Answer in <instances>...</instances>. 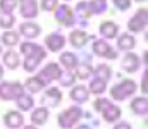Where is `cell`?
Masks as SVG:
<instances>
[{
	"label": "cell",
	"mask_w": 148,
	"mask_h": 129,
	"mask_svg": "<svg viewBox=\"0 0 148 129\" xmlns=\"http://www.w3.org/2000/svg\"><path fill=\"white\" fill-rule=\"evenodd\" d=\"M136 89H138V85L133 79H124L110 88V98L115 102H124L129 96H133L136 93Z\"/></svg>",
	"instance_id": "obj_1"
},
{
	"label": "cell",
	"mask_w": 148,
	"mask_h": 129,
	"mask_svg": "<svg viewBox=\"0 0 148 129\" xmlns=\"http://www.w3.org/2000/svg\"><path fill=\"white\" fill-rule=\"evenodd\" d=\"M83 117V110L81 107H69L64 112L59 114L57 117V124L60 129H73Z\"/></svg>",
	"instance_id": "obj_2"
},
{
	"label": "cell",
	"mask_w": 148,
	"mask_h": 129,
	"mask_svg": "<svg viewBox=\"0 0 148 129\" xmlns=\"http://www.w3.org/2000/svg\"><path fill=\"white\" fill-rule=\"evenodd\" d=\"M23 93H24V88H23V83H19V81H3V83H0V100H3V102L16 100Z\"/></svg>",
	"instance_id": "obj_3"
},
{
	"label": "cell",
	"mask_w": 148,
	"mask_h": 129,
	"mask_svg": "<svg viewBox=\"0 0 148 129\" xmlns=\"http://www.w3.org/2000/svg\"><path fill=\"white\" fill-rule=\"evenodd\" d=\"M45 57H47V50H45V46L38 45L36 50H33L31 53L24 55V62H23L24 71H26V72H33V71H36L38 66L41 64V60H43Z\"/></svg>",
	"instance_id": "obj_4"
},
{
	"label": "cell",
	"mask_w": 148,
	"mask_h": 129,
	"mask_svg": "<svg viewBox=\"0 0 148 129\" xmlns=\"http://www.w3.org/2000/svg\"><path fill=\"white\" fill-rule=\"evenodd\" d=\"M60 74H62V69H60V66L57 64V62H50L48 66H45L40 72H38V79L43 83V85H50L52 81H55V79H59L60 78Z\"/></svg>",
	"instance_id": "obj_5"
},
{
	"label": "cell",
	"mask_w": 148,
	"mask_h": 129,
	"mask_svg": "<svg viewBox=\"0 0 148 129\" xmlns=\"http://www.w3.org/2000/svg\"><path fill=\"white\" fill-rule=\"evenodd\" d=\"M147 23H148V12L143 7L127 21V29H129V33H141V31H145Z\"/></svg>",
	"instance_id": "obj_6"
},
{
	"label": "cell",
	"mask_w": 148,
	"mask_h": 129,
	"mask_svg": "<svg viewBox=\"0 0 148 129\" xmlns=\"http://www.w3.org/2000/svg\"><path fill=\"white\" fill-rule=\"evenodd\" d=\"M91 50H93V53L97 57H102V59H107V60H114L119 55L110 45L107 43V40H95L93 45H91Z\"/></svg>",
	"instance_id": "obj_7"
},
{
	"label": "cell",
	"mask_w": 148,
	"mask_h": 129,
	"mask_svg": "<svg viewBox=\"0 0 148 129\" xmlns=\"http://www.w3.org/2000/svg\"><path fill=\"white\" fill-rule=\"evenodd\" d=\"M55 21L57 23H60L62 26H73L74 24V12L73 9L69 7V5H66V3H62V5H59V7H55Z\"/></svg>",
	"instance_id": "obj_8"
},
{
	"label": "cell",
	"mask_w": 148,
	"mask_h": 129,
	"mask_svg": "<svg viewBox=\"0 0 148 129\" xmlns=\"http://www.w3.org/2000/svg\"><path fill=\"white\" fill-rule=\"evenodd\" d=\"M40 33H41L40 24L33 23V21H24V23L19 24V35H23L24 38H28L29 42H33L35 38H38Z\"/></svg>",
	"instance_id": "obj_9"
},
{
	"label": "cell",
	"mask_w": 148,
	"mask_h": 129,
	"mask_svg": "<svg viewBox=\"0 0 148 129\" xmlns=\"http://www.w3.org/2000/svg\"><path fill=\"white\" fill-rule=\"evenodd\" d=\"M141 67V60L134 52H126L124 59H122V71H126L127 74H133L136 71H140Z\"/></svg>",
	"instance_id": "obj_10"
},
{
	"label": "cell",
	"mask_w": 148,
	"mask_h": 129,
	"mask_svg": "<svg viewBox=\"0 0 148 129\" xmlns=\"http://www.w3.org/2000/svg\"><path fill=\"white\" fill-rule=\"evenodd\" d=\"M60 102H62V91L59 88H48L41 96L43 107H57Z\"/></svg>",
	"instance_id": "obj_11"
},
{
	"label": "cell",
	"mask_w": 148,
	"mask_h": 129,
	"mask_svg": "<svg viewBox=\"0 0 148 129\" xmlns=\"http://www.w3.org/2000/svg\"><path fill=\"white\" fill-rule=\"evenodd\" d=\"M45 46L50 52H59L66 46V36L60 35V33H50L45 38Z\"/></svg>",
	"instance_id": "obj_12"
},
{
	"label": "cell",
	"mask_w": 148,
	"mask_h": 129,
	"mask_svg": "<svg viewBox=\"0 0 148 129\" xmlns=\"http://www.w3.org/2000/svg\"><path fill=\"white\" fill-rule=\"evenodd\" d=\"M3 124L9 129H19L24 126V117L21 112L17 110H9L5 115H3Z\"/></svg>",
	"instance_id": "obj_13"
},
{
	"label": "cell",
	"mask_w": 148,
	"mask_h": 129,
	"mask_svg": "<svg viewBox=\"0 0 148 129\" xmlns=\"http://www.w3.org/2000/svg\"><path fill=\"white\" fill-rule=\"evenodd\" d=\"M19 14L26 19H35L38 16V2L36 0H19Z\"/></svg>",
	"instance_id": "obj_14"
},
{
	"label": "cell",
	"mask_w": 148,
	"mask_h": 129,
	"mask_svg": "<svg viewBox=\"0 0 148 129\" xmlns=\"http://www.w3.org/2000/svg\"><path fill=\"white\" fill-rule=\"evenodd\" d=\"M100 35L103 40H114L119 35V24H115L114 21H103L100 24Z\"/></svg>",
	"instance_id": "obj_15"
},
{
	"label": "cell",
	"mask_w": 148,
	"mask_h": 129,
	"mask_svg": "<svg viewBox=\"0 0 148 129\" xmlns=\"http://www.w3.org/2000/svg\"><path fill=\"white\" fill-rule=\"evenodd\" d=\"M69 98L76 102V103H84V102H88V98H90V91H88V88L83 85H76L71 88V93H69Z\"/></svg>",
	"instance_id": "obj_16"
},
{
	"label": "cell",
	"mask_w": 148,
	"mask_h": 129,
	"mask_svg": "<svg viewBox=\"0 0 148 129\" xmlns=\"http://www.w3.org/2000/svg\"><path fill=\"white\" fill-rule=\"evenodd\" d=\"M91 38H93V36L86 35L83 29H74L73 33L69 35V43L73 45L74 48H83V46L90 42Z\"/></svg>",
	"instance_id": "obj_17"
},
{
	"label": "cell",
	"mask_w": 148,
	"mask_h": 129,
	"mask_svg": "<svg viewBox=\"0 0 148 129\" xmlns=\"http://www.w3.org/2000/svg\"><path fill=\"white\" fill-rule=\"evenodd\" d=\"M48 117H50L48 107H38L31 112V124L33 126H43V124H47Z\"/></svg>",
	"instance_id": "obj_18"
},
{
	"label": "cell",
	"mask_w": 148,
	"mask_h": 129,
	"mask_svg": "<svg viewBox=\"0 0 148 129\" xmlns=\"http://www.w3.org/2000/svg\"><path fill=\"white\" fill-rule=\"evenodd\" d=\"M134 46H136V40H134L133 33H122L117 38V48L122 52H133Z\"/></svg>",
	"instance_id": "obj_19"
},
{
	"label": "cell",
	"mask_w": 148,
	"mask_h": 129,
	"mask_svg": "<svg viewBox=\"0 0 148 129\" xmlns=\"http://www.w3.org/2000/svg\"><path fill=\"white\" fill-rule=\"evenodd\" d=\"M131 112L136 115H147L148 114V100L147 96H136L131 102Z\"/></svg>",
	"instance_id": "obj_20"
},
{
	"label": "cell",
	"mask_w": 148,
	"mask_h": 129,
	"mask_svg": "<svg viewBox=\"0 0 148 129\" xmlns=\"http://www.w3.org/2000/svg\"><path fill=\"white\" fill-rule=\"evenodd\" d=\"M121 115H122V110H121V107H117V105H114L112 103L110 107H107L103 112H102V117H103V121L105 122H117L119 119H121Z\"/></svg>",
	"instance_id": "obj_21"
},
{
	"label": "cell",
	"mask_w": 148,
	"mask_h": 129,
	"mask_svg": "<svg viewBox=\"0 0 148 129\" xmlns=\"http://www.w3.org/2000/svg\"><path fill=\"white\" fill-rule=\"evenodd\" d=\"M88 91H90V95L102 96V95L107 91V81H103V79H100V78H93V79L90 81Z\"/></svg>",
	"instance_id": "obj_22"
},
{
	"label": "cell",
	"mask_w": 148,
	"mask_h": 129,
	"mask_svg": "<svg viewBox=\"0 0 148 129\" xmlns=\"http://www.w3.org/2000/svg\"><path fill=\"white\" fill-rule=\"evenodd\" d=\"M60 66L66 67V71H74L77 66V57L73 52H62L60 53Z\"/></svg>",
	"instance_id": "obj_23"
},
{
	"label": "cell",
	"mask_w": 148,
	"mask_h": 129,
	"mask_svg": "<svg viewBox=\"0 0 148 129\" xmlns=\"http://www.w3.org/2000/svg\"><path fill=\"white\" fill-rule=\"evenodd\" d=\"M3 66H7L9 69H17L21 66V59H19V53L14 52V50H7L3 53Z\"/></svg>",
	"instance_id": "obj_24"
},
{
	"label": "cell",
	"mask_w": 148,
	"mask_h": 129,
	"mask_svg": "<svg viewBox=\"0 0 148 129\" xmlns=\"http://www.w3.org/2000/svg\"><path fill=\"white\" fill-rule=\"evenodd\" d=\"M16 103H17L19 110H23V112H28V110H31V109L35 107L33 95H29V93H23L21 96H17V98H16Z\"/></svg>",
	"instance_id": "obj_25"
},
{
	"label": "cell",
	"mask_w": 148,
	"mask_h": 129,
	"mask_svg": "<svg viewBox=\"0 0 148 129\" xmlns=\"http://www.w3.org/2000/svg\"><path fill=\"white\" fill-rule=\"evenodd\" d=\"M74 76H76V79H91L93 67L90 64H77L74 69Z\"/></svg>",
	"instance_id": "obj_26"
},
{
	"label": "cell",
	"mask_w": 148,
	"mask_h": 129,
	"mask_svg": "<svg viewBox=\"0 0 148 129\" xmlns=\"http://www.w3.org/2000/svg\"><path fill=\"white\" fill-rule=\"evenodd\" d=\"M23 88H24V93H31V95H33V93H40V91L45 88V85L35 76V78L26 79V83L23 85Z\"/></svg>",
	"instance_id": "obj_27"
},
{
	"label": "cell",
	"mask_w": 148,
	"mask_h": 129,
	"mask_svg": "<svg viewBox=\"0 0 148 129\" xmlns=\"http://www.w3.org/2000/svg\"><path fill=\"white\" fill-rule=\"evenodd\" d=\"M93 74H95V78H100V79H103V81H109L110 76H112V69L107 64H100V66H97V67L93 69Z\"/></svg>",
	"instance_id": "obj_28"
},
{
	"label": "cell",
	"mask_w": 148,
	"mask_h": 129,
	"mask_svg": "<svg viewBox=\"0 0 148 129\" xmlns=\"http://www.w3.org/2000/svg\"><path fill=\"white\" fill-rule=\"evenodd\" d=\"M2 43L3 45H7V46H16L17 43H19V33H16V31H5L3 35H2Z\"/></svg>",
	"instance_id": "obj_29"
},
{
	"label": "cell",
	"mask_w": 148,
	"mask_h": 129,
	"mask_svg": "<svg viewBox=\"0 0 148 129\" xmlns=\"http://www.w3.org/2000/svg\"><path fill=\"white\" fill-rule=\"evenodd\" d=\"M90 3V10L91 14H105L107 12V0H91Z\"/></svg>",
	"instance_id": "obj_30"
},
{
	"label": "cell",
	"mask_w": 148,
	"mask_h": 129,
	"mask_svg": "<svg viewBox=\"0 0 148 129\" xmlns=\"http://www.w3.org/2000/svg\"><path fill=\"white\" fill-rule=\"evenodd\" d=\"M76 14L81 17V19H90L93 14H91V10H90V3L88 2H79L77 5H76Z\"/></svg>",
	"instance_id": "obj_31"
},
{
	"label": "cell",
	"mask_w": 148,
	"mask_h": 129,
	"mask_svg": "<svg viewBox=\"0 0 148 129\" xmlns=\"http://www.w3.org/2000/svg\"><path fill=\"white\" fill-rule=\"evenodd\" d=\"M14 24H16V17H14V14H2L0 16V28L2 29H12L14 28Z\"/></svg>",
	"instance_id": "obj_32"
},
{
	"label": "cell",
	"mask_w": 148,
	"mask_h": 129,
	"mask_svg": "<svg viewBox=\"0 0 148 129\" xmlns=\"http://www.w3.org/2000/svg\"><path fill=\"white\" fill-rule=\"evenodd\" d=\"M59 81H60V85L64 86V88H71V86L76 83V76H74L73 71H66V72L60 74Z\"/></svg>",
	"instance_id": "obj_33"
},
{
	"label": "cell",
	"mask_w": 148,
	"mask_h": 129,
	"mask_svg": "<svg viewBox=\"0 0 148 129\" xmlns=\"http://www.w3.org/2000/svg\"><path fill=\"white\" fill-rule=\"evenodd\" d=\"M17 0H0V10L2 14H12V10L16 9Z\"/></svg>",
	"instance_id": "obj_34"
},
{
	"label": "cell",
	"mask_w": 148,
	"mask_h": 129,
	"mask_svg": "<svg viewBox=\"0 0 148 129\" xmlns=\"http://www.w3.org/2000/svg\"><path fill=\"white\" fill-rule=\"evenodd\" d=\"M112 105V100L109 98H103V96H98L97 100H95V103H93V107H95V110L97 112H103L107 107H110Z\"/></svg>",
	"instance_id": "obj_35"
},
{
	"label": "cell",
	"mask_w": 148,
	"mask_h": 129,
	"mask_svg": "<svg viewBox=\"0 0 148 129\" xmlns=\"http://www.w3.org/2000/svg\"><path fill=\"white\" fill-rule=\"evenodd\" d=\"M38 48V43H35V42H24V43H21V46H19V50H21V53L23 55H28V53H31L33 50H36Z\"/></svg>",
	"instance_id": "obj_36"
},
{
	"label": "cell",
	"mask_w": 148,
	"mask_h": 129,
	"mask_svg": "<svg viewBox=\"0 0 148 129\" xmlns=\"http://www.w3.org/2000/svg\"><path fill=\"white\" fill-rule=\"evenodd\" d=\"M57 3H59V0H41V9L45 12H52V10H55Z\"/></svg>",
	"instance_id": "obj_37"
},
{
	"label": "cell",
	"mask_w": 148,
	"mask_h": 129,
	"mask_svg": "<svg viewBox=\"0 0 148 129\" xmlns=\"http://www.w3.org/2000/svg\"><path fill=\"white\" fill-rule=\"evenodd\" d=\"M112 2L119 10H127L131 7V0H112Z\"/></svg>",
	"instance_id": "obj_38"
},
{
	"label": "cell",
	"mask_w": 148,
	"mask_h": 129,
	"mask_svg": "<svg viewBox=\"0 0 148 129\" xmlns=\"http://www.w3.org/2000/svg\"><path fill=\"white\" fill-rule=\"evenodd\" d=\"M114 129H133V128H131L129 122H117V124L114 126Z\"/></svg>",
	"instance_id": "obj_39"
},
{
	"label": "cell",
	"mask_w": 148,
	"mask_h": 129,
	"mask_svg": "<svg viewBox=\"0 0 148 129\" xmlns=\"http://www.w3.org/2000/svg\"><path fill=\"white\" fill-rule=\"evenodd\" d=\"M141 86H143V93H147V72L143 74V83H141Z\"/></svg>",
	"instance_id": "obj_40"
},
{
	"label": "cell",
	"mask_w": 148,
	"mask_h": 129,
	"mask_svg": "<svg viewBox=\"0 0 148 129\" xmlns=\"http://www.w3.org/2000/svg\"><path fill=\"white\" fill-rule=\"evenodd\" d=\"M74 129H91V126H86V124H81V126H77V128Z\"/></svg>",
	"instance_id": "obj_41"
},
{
	"label": "cell",
	"mask_w": 148,
	"mask_h": 129,
	"mask_svg": "<svg viewBox=\"0 0 148 129\" xmlns=\"http://www.w3.org/2000/svg\"><path fill=\"white\" fill-rule=\"evenodd\" d=\"M24 129H38V126H33L31 124V126H24Z\"/></svg>",
	"instance_id": "obj_42"
},
{
	"label": "cell",
	"mask_w": 148,
	"mask_h": 129,
	"mask_svg": "<svg viewBox=\"0 0 148 129\" xmlns=\"http://www.w3.org/2000/svg\"><path fill=\"white\" fill-rule=\"evenodd\" d=\"M2 78H3V67L0 66V79H2Z\"/></svg>",
	"instance_id": "obj_43"
},
{
	"label": "cell",
	"mask_w": 148,
	"mask_h": 129,
	"mask_svg": "<svg viewBox=\"0 0 148 129\" xmlns=\"http://www.w3.org/2000/svg\"><path fill=\"white\" fill-rule=\"evenodd\" d=\"M136 2H140V3H141V2H145V0H136Z\"/></svg>",
	"instance_id": "obj_44"
},
{
	"label": "cell",
	"mask_w": 148,
	"mask_h": 129,
	"mask_svg": "<svg viewBox=\"0 0 148 129\" xmlns=\"http://www.w3.org/2000/svg\"><path fill=\"white\" fill-rule=\"evenodd\" d=\"M0 53H2V45H0Z\"/></svg>",
	"instance_id": "obj_45"
},
{
	"label": "cell",
	"mask_w": 148,
	"mask_h": 129,
	"mask_svg": "<svg viewBox=\"0 0 148 129\" xmlns=\"http://www.w3.org/2000/svg\"><path fill=\"white\" fill-rule=\"evenodd\" d=\"M66 2H69V0H66Z\"/></svg>",
	"instance_id": "obj_46"
}]
</instances>
